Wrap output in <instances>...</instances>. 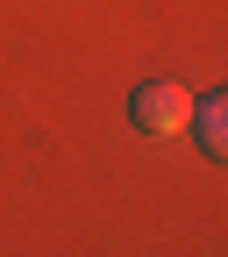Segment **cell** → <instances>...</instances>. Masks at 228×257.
<instances>
[{"mask_svg": "<svg viewBox=\"0 0 228 257\" xmlns=\"http://www.w3.org/2000/svg\"><path fill=\"white\" fill-rule=\"evenodd\" d=\"M192 128H200L207 157H228V93H214V100H200V107H192Z\"/></svg>", "mask_w": 228, "mask_h": 257, "instance_id": "7a4b0ae2", "label": "cell"}, {"mask_svg": "<svg viewBox=\"0 0 228 257\" xmlns=\"http://www.w3.org/2000/svg\"><path fill=\"white\" fill-rule=\"evenodd\" d=\"M128 114H136V128H150V136H178V128H192V93L171 86V79H150L136 100H128Z\"/></svg>", "mask_w": 228, "mask_h": 257, "instance_id": "6da1fadb", "label": "cell"}]
</instances>
